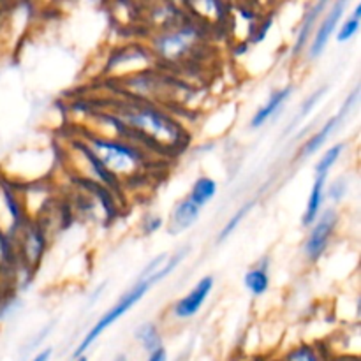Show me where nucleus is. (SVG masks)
<instances>
[{"label":"nucleus","instance_id":"obj_17","mask_svg":"<svg viewBox=\"0 0 361 361\" xmlns=\"http://www.w3.org/2000/svg\"><path fill=\"white\" fill-rule=\"evenodd\" d=\"M137 338L143 344V348L148 353L155 351V349L161 348V338H159L157 330H155L154 324H145L140 331H137Z\"/></svg>","mask_w":361,"mask_h":361},{"label":"nucleus","instance_id":"obj_19","mask_svg":"<svg viewBox=\"0 0 361 361\" xmlns=\"http://www.w3.org/2000/svg\"><path fill=\"white\" fill-rule=\"evenodd\" d=\"M42 247H44V238H42L41 231H37V229H34V231L30 233V236H28V256H30L32 261H37V257L41 256L42 252Z\"/></svg>","mask_w":361,"mask_h":361},{"label":"nucleus","instance_id":"obj_5","mask_svg":"<svg viewBox=\"0 0 361 361\" xmlns=\"http://www.w3.org/2000/svg\"><path fill=\"white\" fill-rule=\"evenodd\" d=\"M212 289H214V277H203L197 282L196 288L183 296L178 303L175 305V316L180 319H189V317L196 316L207 298L210 296Z\"/></svg>","mask_w":361,"mask_h":361},{"label":"nucleus","instance_id":"obj_25","mask_svg":"<svg viewBox=\"0 0 361 361\" xmlns=\"http://www.w3.org/2000/svg\"><path fill=\"white\" fill-rule=\"evenodd\" d=\"M76 361H87V358H83V356H80V358H78Z\"/></svg>","mask_w":361,"mask_h":361},{"label":"nucleus","instance_id":"obj_1","mask_svg":"<svg viewBox=\"0 0 361 361\" xmlns=\"http://www.w3.org/2000/svg\"><path fill=\"white\" fill-rule=\"evenodd\" d=\"M92 148H94V155L108 169L109 175H133L140 168V154L122 141H108L95 137V140H92Z\"/></svg>","mask_w":361,"mask_h":361},{"label":"nucleus","instance_id":"obj_6","mask_svg":"<svg viewBox=\"0 0 361 361\" xmlns=\"http://www.w3.org/2000/svg\"><path fill=\"white\" fill-rule=\"evenodd\" d=\"M344 7H345L344 2L335 4L334 9L326 14V18L323 20V23L319 25V28H317V32H316V37H314V42L310 44V59H317V56L324 51V48H326L331 34H334L335 28H337V25H338V21H341L342 13H344Z\"/></svg>","mask_w":361,"mask_h":361},{"label":"nucleus","instance_id":"obj_11","mask_svg":"<svg viewBox=\"0 0 361 361\" xmlns=\"http://www.w3.org/2000/svg\"><path fill=\"white\" fill-rule=\"evenodd\" d=\"M268 286H270V277L264 268H254L245 275V288L254 296H263L268 291Z\"/></svg>","mask_w":361,"mask_h":361},{"label":"nucleus","instance_id":"obj_3","mask_svg":"<svg viewBox=\"0 0 361 361\" xmlns=\"http://www.w3.org/2000/svg\"><path fill=\"white\" fill-rule=\"evenodd\" d=\"M335 226H337V214H335V210H326L321 215L319 221L314 224L312 231H310L309 238L305 242V254L309 259H319L321 254L328 247Z\"/></svg>","mask_w":361,"mask_h":361},{"label":"nucleus","instance_id":"obj_20","mask_svg":"<svg viewBox=\"0 0 361 361\" xmlns=\"http://www.w3.org/2000/svg\"><path fill=\"white\" fill-rule=\"evenodd\" d=\"M326 90H328V88H326V87H323V88H321V90H316V92H314V94L310 95V97L307 99V101L303 102V104H302V109H300V115L296 116V120H302L303 116L309 115V113L312 111L314 106H316L317 102L321 101V97H323L324 92H326Z\"/></svg>","mask_w":361,"mask_h":361},{"label":"nucleus","instance_id":"obj_2","mask_svg":"<svg viewBox=\"0 0 361 361\" xmlns=\"http://www.w3.org/2000/svg\"><path fill=\"white\" fill-rule=\"evenodd\" d=\"M148 289H150V284H148L147 281H140L133 289H130L129 293H126V295H123L122 298H120L118 302H116L115 305H113L111 309H109L108 312H106L104 316H102L101 319L94 324V328L88 331L87 337H85L83 341H81V344L78 345L76 353H74V358H80V356L83 355V353L87 351V349L90 348L95 341H97V337L102 334V331L108 330V328L111 326L115 321H118L123 314H127V310L133 309V307L136 305L141 298H143L145 293H147Z\"/></svg>","mask_w":361,"mask_h":361},{"label":"nucleus","instance_id":"obj_22","mask_svg":"<svg viewBox=\"0 0 361 361\" xmlns=\"http://www.w3.org/2000/svg\"><path fill=\"white\" fill-rule=\"evenodd\" d=\"M148 361H166L164 348H159V349H155V351H152Z\"/></svg>","mask_w":361,"mask_h":361},{"label":"nucleus","instance_id":"obj_7","mask_svg":"<svg viewBox=\"0 0 361 361\" xmlns=\"http://www.w3.org/2000/svg\"><path fill=\"white\" fill-rule=\"evenodd\" d=\"M200 219V208L194 203H190L189 200L182 201L175 207L171 214V222H169V231L173 235H178V233L187 231L194 222Z\"/></svg>","mask_w":361,"mask_h":361},{"label":"nucleus","instance_id":"obj_24","mask_svg":"<svg viewBox=\"0 0 361 361\" xmlns=\"http://www.w3.org/2000/svg\"><path fill=\"white\" fill-rule=\"evenodd\" d=\"M116 361H127L126 356H120V358H116Z\"/></svg>","mask_w":361,"mask_h":361},{"label":"nucleus","instance_id":"obj_9","mask_svg":"<svg viewBox=\"0 0 361 361\" xmlns=\"http://www.w3.org/2000/svg\"><path fill=\"white\" fill-rule=\"evenodd\" d=\"M324 182L326 178L323 176H316V182H314L312 190H310V197L309 203H307V210L303 214V224L310 226L317 221L319 217V212L323 208V201H324Z\"/></svg>","mask_w":361,"mask_h":361},{"label":"nucleus","instance_id":"obj_16","mask_svg":"<svg viewBox=\"0 0 361 361\" xmlns=\"http://www.w3.org/2000/svg\"><path fill=\"white\" fill-rule=\"evenodd\" d=\"M360 18H361V4H358V6L355 7V11H353V14L349 16V20L342 25V28H338V34H337L338 42L349 41V39L358 32Z\"/></svg>","mask_w":361,"mask_h":361},{"label":"nucleus","instance_id":"obj_13","mask_svg":"<svg viewBox=\"0 0 361 361\" xmlns=\"http://www.w3.org/2000/svg\"><path fill=\"white\" fill-rule=\"evenodd\" d=\"M324 7H326V4H324V2L316 4V6H314V9L309 11V13L305 14V20H303L302 28H300L298 41H296L295 51H300V49H302L303 46H305L307 39H309V35H310V30H312L314 23H316V18L319 16V13L324 9Z\"/></svg>","mask_w":361,"mask_h":361},{"label":"nucleus","instance_id":"obj_18","mask_svg":"<svg viewBox=\"0 0 361 361\" xmlns=\"http://www.w3.org/2000/svg\"><path fill=\"white\" fill-rule=\"evenodd\" d=\"M252 204L254 203H245L242 208H240L238 212H236L235 215H233L231 219H229L228 224H226L224 228H222V231L219 233V240H221V242H222V240L228 238V236L231 235V233L235 231L236 228H238V224L243 221V217H245V215H247V212H249L250 208H252Z\"/></svg>","mask_w":361,"mask_h":361},{"label":"nucleus","instance_id":"obj_8","mask_svg":"<svg viewBox=\"0 0 361 361\" xmlns=\"http://www.w3.org/2000/svg\"><path fill=\"white\" fill-rule=\"evenodd\" d=\"M291 95V88H284V90H279L277 94L271 95L270 99H268L267 104L263 106V108L259 109V111L254 115L252 122H250V126L254 127V129H257V127H263L264 123L268 122V120L271 118V116L275 115L277 111H281L282 104H284L286 101H288V97Z\"/></svg>","mask_w":361,"mask_h":361},{"label":"nucleus","instance_id":"obj_4","mask_svg":"<svg viewBox=\"0 0 361 361\" xmlns=\"http://www.w3.org/2000/svg\"><path fill=\"white\" fill-rule=\"evenodd\" d=\"M130 122L140 129L147 130L154 137H162L166 141H171L176 136V129L164 115L152 109H141V111L129 113Z\"/></svg>","mask_w":361,"mask_h":361},{"label":"nucleus","instance_id":"obj_10","mask_svg":"<svg viewBox=\"0 0 361 361\" xmlns=\"http://www.w3.org/2000/svg\"><path fill=\"white\" fill-rule=\"evenodd\" d=\"M215 194H217V183H215V180L208 178V176H201V178L196 180L192 190H190L189 201L200 208L203 204L210 203Z\"/></svg>","mask_w":361,"mask_h":361},{"label":"nucleus","instance_id":"obj_12","mask_svg":"<svg viewBox=\"0 0 361 361\" xmlns=\"http://www.w3.org/2000/svg\"><path fill=\"white\" fill-rule=\"evenodd\" d=\"M337 120L338 118H330L326 123H324L323 129H321L316 136H312L309 141H305V145H303V148H302L303 157H309V155L316 154V152L323 147V143L328 140V136L331 134V130H334L335 126H337Z\"/></svg>","mask_w":361,"mask_h":361},{"label":"nucleus","instance_id":"obj_23","mask_svg":"<svg viewBox=\"0 0 361 361\" xmlns=\"http://www.w3.org/2000/svg\"><path fill=\"white\" fill-rule=\"evenodd\" d=\"M49 358H51V349H44V351L39 353L32 361H48Z\"/></svg>","mask_w":361,"mask_h":361},{"label":"nucleus","instance_id":"obj_21","mask_svg":"<svg viewBox=\"0 0 361 361\" xmlns=\"http://www.w3.org/2000/svg\"><path fill=\"white\" fill-rule=\"evenodd\" d=\"M289 361H317V356L314 355L312 349L309 348H300L296 351H293L291 355L288 356Z\"/></svg>","mask_w":361,"mask_h":361},{"label":"nucleus","instance_id":"obj_15","mask_svg":"<svg viewBox=\"0 0 361 361\" xmlns=\"http://www.w3.org/2000/svg\"><path fill=\"white\" fill-rule=\"evenodd\" d=\"M187 48V39L183 34H173L168 37L162 39L161 49L166 56L173 59V56H178L183 49Z\"/></svg>","mask_w":361,"mask_h":361},{"label":"nucleus","instance_id":"obj_14","mask_svg":"<svg viewBox=\"0 0 361 361\" xmlns=\"http://www.w3.org/2000/svg\"><path fill=\"white\" fill-rule=\"evenodd\" d=\"M342 150H344V145H342V143L334 145V147H331L330 150H328L326 154H324L323 157H321V161L317 162L316 176H323V178H326L328 171H330V169L334 168L335 162L338 161V157H341Z\"/></svg>","mask_w":361,"mask_h":361}]
</instances>
